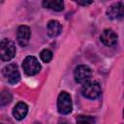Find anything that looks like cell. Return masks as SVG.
Wrapping results in <instances>:
<instances>
[{
    "label": "cell",
    "instance_id": "6da1fadb",
    "mask_svg": "<svg viewBox=\"0 0 124 124\" xmlns=\"http://www.w3.org/2000/svg\"><path fill=\"white\" fill-rule=\"evenodd\" d=\"M81 93L88 99H96L101 95V86L97 81L88 80L83 83L81 87Z\"/></svg>",
    "mask_w": 124,
    "mask_h": 124
},
{
    "label": "cell",
    "instance_id": "7a4b0ae2",
    "mask_svg": "<svg viewBox=\"0 0 124 124\" xmlns=\"http://www.w3.org/2000/svg\"><path fill=\"white\" fill-rule=\"evenodd\" d=\"M16 54L15 44L9 39H3L0 43V56L3 61L11 60Z\"/></svg>",
    "mask_w": 124,
    "mask_h": 124
},
{
    "label": "cell",
    "instance_id": "3957f363",
    "mask_svg": "<svg viewBox=\"0 0 124 124\" xmlns=\"http://www.w3.org/2000/svg\"><path fill=\"white\" fill-rule=\"evenodd\" d=\"M57 108L61 114H69L73 108V103L71 96L63 91L59 94L57 99Z\"/></svg>",
    "mask_w": 124,
    "mask_h": 124
},
{
    "label": "cell",
    "instance_id": "277c9868",
    "mask_svg": "<svg viewBox=\"0 0 124 124\" xmlns=\"http://www.w3.org/2000/svg\"><path fill=\"white\" fill-rule=\"evenodd\" d=\"M22 68L26 75L34 76L38 74L41 70V65L38 59L34 56H27L22 62Z\"/></svg>",
    "mask_w": 124,
    "mask_h": 124
},
{
    "label": "cell",
    "instance_id": "5b68a950",
    "mask_svg": "<svg viewBox=\"0 0 124 124\" xmlns=\"http://www.w3.org/2000/svg\"><path fill=\"white\" fill-rule=\"evenodd\" d=\"M2 74L11 84H16L20 79V74L16 64H8L5 66L2 70Z\"/></svg>",
    "mask_w": 124,
    "mask_h": 124
},
{
    "label": "cell",
    "instance_id": "8992f818",
    "mask_svg": "<svg viewBox=\"0 0 124 124\" xmlns=\"http://www.w3.org/2000/svg\"><path fill=\"white\" fill-rule=\"evenodd\" d=\"M75 79L77 82L78 83H84L86 81L89 80V78H91L92 72L91 69L86 66V65H79L76 68L75 70Z\"/></svg>",
    "mask_w": 124,
    "mask_h": 124
},
{
    "label": "cell",
    "instance_id": "52a82bcc",
    "mask_svg": "<svg viewBox=\"0 0 124 124\" xmlns=\"http://www.w3.org/2000/svg\"><path fill=\"white\" fill-rule=\"evenodd\" d=\"M107 16L110 19H118L124 16V4L116 2L110 5L107 10Z\"/></svg>",
    "mask_w": 124,
    "mask_h": 124
},
{
    "label": "cell",
    "instance_id": "ba28073f",
    "mask_svg": "<svg viewBox=\"0 0 124 124\" xmlns=\"http://www.w3.org/2000/svg\"><path fill=\"white\" fill-rule=\"evenodd\" d=\"M30 29L26 25H21L18 27L16 32V39L21 46H26L30 41Z\"/></svg>",
    "mask_w": 124,
    "mask_h": 124
},
{
    "label": "cell",
    "instance_id": "9c48e42d",
    "mask_svg": "<svg viewBox=\"0 0 124 124\" xmlns=\"http://www.w3.org/2000/svg\"><path fill=\"white\" fill-rule=\"evenodd\" d=\"M100 39H101V42L108 46H114L117 43V35L111 29H105L102 32Z\"/></svg>",
    "mask_w": 124,
    "mask_h": 124
},
{
    "label": "cell",
    "instance_id": "30bf717a",
    "mask_svg": "<svg viewBox=\"0 0 124 124\" xmlns=\"http://www.w3.org/2000/svg\"><path fill=\"white\" fill-rule=\"evenodd\" d=\"M28 112V107L25 103L23 102H19L16 105V107L14 108V110H13V114H14V117L17 120H21L23 119L26 114Z\"/></svg>",
    "mask_w": 124,
    "mask_h": 124
},
{
    "label": "cell",
    "instance_id": "8fae6325",
    "mask_svg": "<svg viewBox=\"0 0 124 124\" xmlns=\"http://www.w3.org/2000/svg\"><path fill=\"white\" fill-rule=\"evenodd\" d=\"M46 30H47L48 36H50V37H56V36H58L61 33L62 26H61V24H60L59 21H57V20H50L47 23Z\"/></svg>",
    "mask_w": 124,
    "mask_h": 124
},
{
    "label": "cell",
    "instance_id": "7c38bea8",
    "mask_svg": "<svg viewBox=\"0 0 124 124\" xmlns=\"http://www.w3.org/2000/svg\"><path fill=\"white\" fill-rule=\"evenodd\" d=\"M43 6L56 12H60L64 9V3L61 0H46L43 2Z\"/></svg>",
    "mask_w": 124,
    "mask_h": 124
},
{
    "label": "cell",
    "instance_id": "4fadbf2b",
    "mask_svg": "<svg viewBox=\"0 0 124 124\" xmlns=\"http://www.w3.org/2000/svg\"><path fill=\"white\" fill-rule=\"evenodd\" d=\"M95 118L90 115H78L77 117V124H94Z\"/></svg>",
    "mask_w": 124,
    "mask_h": 124
},
{
    "label": "cell",
    "instance_id": "5bb4252c",
    "mask_svg": "<svg viewBox=\"0 0 124 124\" xmlns=\"http://www.w3.org/2000/svg\"><path fill=\"white\" fill-rule=\"evenodd\" d=\"M11 101H12V94L7 90L2 91V93L0 95V105L1 106L8 105Z\"/></svg>",
    "mask_w": 124,
    "mask_h": 124
},
{
    "label": "cell",
    "instance_id": "9a60e30c",
    "mask_svg": "<svg viewBox=\"0 0 124 124\" xmlns=\"http://www.w3.org/2000/svg\"><path fill=\"white\" fill-rule=\"evenodd\" d=\"M40 57H41L42 61L47 63V62H49V61L52 59V52H51L49 49H46H46H44V50L41 51Z\"/></svg>",
    "mask_w": 124,
    "mask_h": 124
},
{
    "label": "cell",
    "instance_id": "2e32d148",
    "mask_svg": "<svg viewBox=\"0 0 124 124\" xmlns=\"http://www.w3.org/2000/svg\"><path fill=\"white\" fill-rule=\"evenodd\" d=\"M78 4H79V5H83V6H87V5H90V4H92L93 2L92 1H78L77 2Z\"/></svg>",
    "mask_w": 124,
    "mask_h": 124
},
{
    "label": "cell",
    "instance_id": "e0dca14e",
    "mask_svg": "<svg viewBox=\"0 0 124 124\" xmlns=\"http://www.w3.org/2000/svg\"><path fill=\"white\" fill-rule=\"evenodd\" d=\"M60 124H66V123H60Z\"/></svg>",
    "mask_w": 124,
    "mask_h": 124
},
{
    "label": "cell",
    "instance_id": "ac0fdd59",
    "mask_svg": "<svg viewBox=\"0 0 124 124\" xmlns=\"http://www.w3.org/2000/svg\"><path fill=\"white\" fill-rule=\"evenodd\" d=\"M123 114H124V111H123Z\"/></svg>",
    "mask_w": 124,
    "mask_h": 124
}]
</instances>
